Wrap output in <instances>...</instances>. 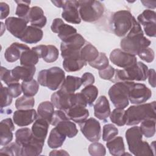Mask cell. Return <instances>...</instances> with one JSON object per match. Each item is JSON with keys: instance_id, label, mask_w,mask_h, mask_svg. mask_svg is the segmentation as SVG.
<instances>
[{"instance_id": "obj_48", "label": "cell", "mask_w": 156, "mask_h": 156, "mask_svg": "<svg viewBox=\"0 0 156 156\" xmlns=\"http://www.w3.org/2000/svg\"><path fill=\"white\" fill-rule=\"evenodd\" d=\"M12 96L9 92L7 87H4L1 83V108L6 107L10 105L12 102Z\"/></svg>"}, {"instance_id": "obj_1", "label": "cell", "mask_w": 156, "mask_h": 156, "mask_svg": "<svg viewBox=\"0 0 156 156\" xmlns=\"http://www.w3.org/2000/svg\"><path fill=\"white\" fill-rule=\"evenodd\" d=\"M151 41L144 36L141 25L134 20L132 28L125 37L121 39L120 46L122 51L136 55L143 49L148 48Z\"/></svg>"}, {"instance_id": "obj_55", "label": "cell", "mask_w": 156, "mask_h": 156, "mask_svg": "<svg viewBox=\"0 0 156 156\" xmlns=\"http://www.w3.org/2000/svg\"><path fill=\"white\" fill-rule=\"evenodd\" d=\"M74 105L86 107L88 104L83 94L80 92L74 94Z\"/></svg>"}, {"instance_id": "obj_51", "label": "cell", "mask_w": 156, "mask_h": 156, "mask_svg": "<svg viewBox=\"0 0 156 156\" xmlns=\"http://www.w3.org/2000/svg\"><path fill=\"white\" fill-rule=\"evenodd\" d=\"M138 55L141 60L147 63H151L153 62L155 58V53L154 50L149 47L141 51L138 54Z\"/></svg>"}, {"instance_id": "obj_44", "label": "cell", "mask_w": 156, "mask_h": 156, "mask_svg": "<svg viewBox=\"0 0 156 156\" xmlns=\"http://www.w3.org/2000/svg\"><path fill=\"white\" fill-rule=\"evenodd\" d=\"M21 146L17 143H11L0 149V154L18 156L21 155Z\"/></svg>"}, {"instance_id": "obj_36", "label": "cell", "mask_w": 156, "mask_h": 156, "mask_svg": "<svg viewBox=\"0 0 156 156\" xmlns=\"http://www.w3.org/2000/svg\"><path fill=\"white\" fill-rule=\"evenodd\" d=\"M156 119H147L143 121L140 125L142 134L146 138H152L155 133Z\"/></svg>"}, {"instance_id": "obj_10", "label": "cell", "mask_w": 156, "mask_h": 156, "mask_svg": "<svg viewBox=\"0 0 156 156\" xmlns=\"http://www.w3.org/2000/svg\"><path fill=\"white\" fill-rule=\"evenodd\" d=\"M79 124L82 133L88 140L91 142H96L100 140L101 127L97 119L90 118Z\"/></svg>"}, {"instance_id": "obj_5", "label": "cell", "mask_w": 156, "mask_h": 156, "mask_svg": "<svg viewBox=\"0 0 156 156\" xmlns=\"http://www.w3.org/2000/svg\"><path fill=\"white\" fill-rule=\"evenodd\" d=\"M65 79V73L62 69L53 66L49 69L41 70L37 76L40 85L55 91L60 88Z\"/></svg>"}, {"instance_id": "obj_39", "label": "cell", "mask_w": 156, "mask_h": 156, "mask_svg": "<svg viewBox=\"0 0 156 156\" xmlns=\"http://www.w3.org/2000/svg\"><path fill=\"white\" fill-rule=\"evenodd\" d=\"M110 119L112 123L118 126H123L126 123V110L122 108H115L110 114Z\"/></svg>"}, {"instance_id": "obj_35", "label": "cell", "mask_w": 156, "mask_h": 156, "mask_svg": "<svg viewBox=\"0 0 156 156\" xmlns=\"http://www.w3.org/2000/svg\"><path fill=\"white\" fill-rule=\"evenodd\" d=\"M32 137V130L28 127L19 129L15 132V142L21 147L29 142Z\"/></svg>"}, {"instance_id": "obj_40", "label": "cell", "mask_w": 156, "mask_h": 156, "mask_svg": "<svg viewBox=\"0 0 156 156\" xmlns=\"http://www.w3.org/2000/svg\"><path fill=\"white\" fill-rule=\"evenodd\" d=\"M137 21L143 26L151 23H156V13L152 10H144L138 16Z\"/></svg>"}, {"instance_id": "obj_43", "label": "cell", "mask_w": 156, "mask_h": 156, "mask_svg": "<svg viewBox=\"0 0 156 156\" xmlns=\"http://www.w3.org/2000/svg\"><path fill=\"white\" fill-rule=\"evenodd\" d=\"M91 67L99 70L107 68L109 65L108 58L104 52H99L98 57L93 62L88 63Z\"/></svg>"}, {"instance_id": "obj_33", "label": "cell", "mask_w": 156, "mask_h": 156, "mask_svg": "<svg viewBox=\"0 0 156 156\" xmlns=\"http://www.w3.org/2000/svg\"><path fill=\"white\" fill-rule=\"evenodd\" d=\"M66 136L71 138L76 136L78 133L76 125L70 120L62 121L55 126Z\"/></svg>"}, {"instance_id": "obj_13", "label": "cell", "mask_w": 156, "mask_h": 156, "mask_svg": "<svg viewBox=\"0 0 156 156\" xmlns=\"http://www.w3.org/2000/svg\"><path fill=\"white\" fill-rule=\"evenodd\" d=\"M74 94L59 90L52 94L51 101L55 108L66 111L74 105Z\"/></svg>"}, {"instance_id": "obj_42", "label": "cell", "mask_w": 156, "mask_h": 156, "mask_svg": "<svg viewBox=\"0 0 156 156\" xmlns=\"http://www.w3.org/2000/svg\"><path fill=\"white\" fill-rule=\"evenodd\" d=\"M35 99L33 97L23 95L16 99L15 101V107L17 110H27L34 107Z\"/></svg>"}, {"instance_id": "obj_26", "label": "cell", "mask_w": 156, "mask_h": 156, "mask_svg": "<svg viewBox=\"0 0 156 156\" xmlns=\"http://www.w3.org/2000/svg\"><path fill=\"white\" fill-rule=\"evenodd\" d=\"M36 68L35 66H17L12 69V73L13 77L18 80L28 81L33 79L35 73Z\"/></svg>"}, {"instance_id": "obj_16", "label": "cell", "mask_w": 156, "mask_h": 156, "mask_svg": "<svg viewBox=\"0 0 156 156\" xmlns=\"http://www.w3.org/2000/svg\"><path fill=\"white\" fill-rule=\"evenodd\" d=\"M27 23L28 22L23 18L12 16L5 20V26L13 36L20 39L27 27Z\"/></svg>"}, {"instance_id": "obj_19", "label": "cell", "mask_w": 156, "mask_h": 156, "mask_svg": "<svg viewBox=\"0 0 156 156\" xmlns=\"http://www.w3.org/2000/svg\"><path fill=\"white\" fill-rule=\"evenodd\" d=\"M111 113L109 102L105 96H101L94 105V115L98 119L107 122Z\"/></svg>"}, {"instance_id": "obj_62", "label": "cell", "mask_w": 156, "mask_h": 156, "mask_svg": "<svg viewBox=\"0 0 156 156\" xmlns=\"http://www.w3.org/2000/svg\"><path fill=\"white\" fill-rule=\"evenodd\" d=\"M51 2L58 8H62L65 3V1H52Z\"/></svg>"}, {"instance_id": "obj_22", "label": "cell", "mask_w": 156, "mask_h": 156, "mask_svg": "<svg viewBox=\"0 0 156 156\" xmlns=\"http://www.w3.org/2000/svg\"><path fill=\"white\" fill-rule=\"evenodd\" d=\"M29 20L31 26L40 29L44 27L47 22V19L44 15L43 9L38 6H34L30 8Z\"/></svg>"}, {"instance_id": "obj_52", "label": "cell", "mask_w": 156, "mask_h": 156, "mask_svg": "<svg viewBox=\"0 0 156 156\" xmlns=\"http://www.w3.org/2000/svg\"><path fill=\"white\" fill-rule=\"evenodd\" d=\"M115 69L109 65L107 68L99 71V76L102 79L110 81L115 74Z\"/></svg>"}, {"instance_id": "obj_61", "label": "cell", "mask_w": 156, "mask_h": 156, "mask_svg": "<svg viewBox=\"0 0 156 156\" xmlns=\"http://www.w3.org/2000/svg\"><path fill=\"white\" fill-rule=\"evenodd\" d=\"M141 2L143 4V5L146 7L154 9L155 8V1H141Z\"/></svg>"}, {"instance_id": "obj_49", "label": "cell", "mask_w": 156, "mask_h": 156, "mask_svg": "<svg viewBox=\"0 0 156 156\" xmlns=\"http://www.w3.org/2000/svg\"><path fill=\"white\" fill-rule=\"evenodd\" d=\"M59 55L58 49L54 45H48V52L45 57L43 59L47 63H52L55 62Z\"/></svg>"}, {"instance_id": "obj_2", "label": "cell", "mask_w": 156, "mask_h": 156, "mask_svg": "<svg viewBox=\"0 0 156 156\" xmlns=\"http://www.w3.org/2000/svg\"><path fill=\"white\" fill-rule=\"evenodd\" d=\"M129 151L136 156L154 155L151 145L143 141V134L140 127L133 126L128 129L125 133Z\"/></svg>"}, {"instance_id": "obj_34", "label": "cell", "mask_w": 156, "mask_h": 156, "mask_svg": "<svg viewBox=\"0 0 156 156\" xmlns=\"http://www.w3.org/2000/svg\"><path fill=\"white\" fill-rule=\"evenodd\" d=\"M39 56L32 49L24 51L21 54L20 57V64L22 66H35L39 60Z\"/></svg>"}, {"instance_id": "obj_29", "label": "cell", "mask_w": 156, "mask_h": 156, "mask_svg": "<svg viewBox=\"0 0 156 156\" xmlns=\"http://www.w3.org/2000/svg\"><path fill=\"white\" fill-rule=\"evenodd\" d=\"M87 63L80 57H67L63 60V67L67 72H75L80 70Z\"/></svg>"}, {"instance_id": "obj_54", "label": "cell", "mask_w": 156, "mask_h": 156, "mask_svg": "<svg viewBox=\"0 0 156 156\" xmlns=\"http://www.w3.org/2000/svg\"><path fill=\"white\" fill-rule=\"evenodd\" d=\"M82 85L85 87L93 85L95 82L94 76L93 74L89 72L85 73L81 77Z\"/></svg>"}, {"instance_id": "obj_25", "label": "cell", "mask_w": 156, "mask_h": 156, "mask_svg": "<svg viewBox=\"0 0 156 156\" xmlns=\"http://www.w3.org/2000/svg\"><path fill=\"white\" fill-rule=\"evenodd\" d=\"M49 122L46 120L39 118L37 119L32 126V132L33 136L42 141H45L47 136Z\"/></svg>"}, {"instance_id": "obj_50", "label": "cell", "mask_w": 156, "mask_h": 156, "mask_svg": "<svg viewBox=\"0 0 156 156\" xmlns=\"http://www.w3.org/2000/svg\"><path fill=\"white\" fill-rule=\"evenodd\" d=\"M65 120H69L65 112L62 110H57L54 111L50 124H51L52 126H55L60 122L62 121H65Z\"/></svg>"}, {"instance_id": "obj_28", "label": "cell", "mask_w": 156, "mask_h": 156, "mask_svg": "<svg viewBox=\"0 0 156 156\" xmlns=\"http://www.w3.org/2000/svg\"><path fill=\"white\" fill-rule=\"evenodd\" d=\"M82 85V83L80 77L67 76L60 90L68 93H74L76 90L80 88Z\"/></svg>"}, {"instance_id": "obj_27", "label": "cell", "mask_w": 156, "mask_h": 156, "mask_svg": "<svg viewBox=\"0 0 156 156\" xmlns=\"http://www.w3.org/2000/svg\"><path fill=\"white\" fill-rule=\"evenodd\" d=\"M106 146L111 155L121 156L125 152V146L122 136H115L107 141Z\"/></svg>"}, {"instance_id": "obj_14", "label": "cell", "mask_w": 156, "mask_h": 156, "mask_svg": "<svg viewBox=\"0 0 156 156\" xmlns=\"http://www.w3.org/2000/svg\"><path fill=\"white\" fill-rule=\"evenodd\" d=\"M51 29L57 34L62 41H65L77 34V30L73 26L65 24L61 18H55L52 23Z\"/></svg>"}, {"instance_id": "obj_30", "label": "cell", "mask_w": 156, "mask_h": 156, "mask_svg": "<svg viewBox=\"0 0 156 156\" xmlns=\"http://www.w3.org/2000/svg\"><path fill=\"white\" fill-rule=\"evenodd\" d=\"M99 54L96 48L87 41L80 51V58L87 63L94 61L98 57Z\"/></svg>"}, {"instance_id": "obj_47", "label": "cell", "mask_w": 156, "mask_h": 156, "mask_svg": "<svg viewBox=\"0 0 156 156\" xmlns=\"http://www.w3.org/2000/svg\"><path fill=\"white\" fill-rule=\"evenodd\" d=\"M0 77L1 80L3 81L7 86L12 83L18 82L19 81L13 77L12 73V70L8 69L4 66L1 67Z\"/></svg>"}, {"instance_id": "obj_7", "label": "cell", "mask_w": 156, "mask_h": 156, "mask_svg": "<svg viewBox=\"0 0 156 156\" xmlns=\"http://www.w3.org/2000/svg\"><path fill=\"white\" fill-rule=\"evenodd\" d=\"M78 10L81 20L85 22H94L100 19L104 12V6L99 1H77Z\"/></svg>"}, {"instance_id": "obj_32", "label": "cell", "mask_w": 156, "mask_h": 156, "mask_svg": "<svg viewBox=\"0 0 156 156\" xmlns=\"http://www.w3.org/2000/svg\"><path fill=\"white\" fill-rule=\"evenodd\" d=\"M66 137L64 134L55 127L50 132L48 140V145L52 149L58 148L63 145Z\"/></svg>"}, {"instance_id": "obj_46", "label": "cell", "mask_w": 156, "mask_h": 156, "mask_svg": "<svg viewBox=\"0 0 156 156\" xmlns=\"http://www.w3.org/2000/svg\"><path fill=\"white\" fill-rule=\"evenodd\" d=\"M88 152L92 156H104L106 154L104 146L98 141L92 142L88 146Z\"/></svg>"}, {"instance_id": "obj_4", "label": "cell", "mask_w": 156, "mask_h": 156, "mask_svg": "<svg viewBox=\"0 0 156 156\" xmlns=\"http://www.w3.org/2000/svg\"><path fill=\"white\" fill-rule=\"evenodd\" d=\"M148 67L141 62H137L135 65L124 68L116 69L110 80L113 83L124 81H144L147 78Z\"/></svg>"}, {"instance_id": "obj_45", "label": "cell", "mask_w": 156, "mask_h": 156, "mask_svg": "<svg viewBox=\"0 0 156 156\" xmlns=\"http://www.w3.org/2000/svg\"><path fill=\"white\" fill-rule=\"evenodd\" d=\"M118 134V129L113 124H107L104 126L102 130V140L108 141Z\"/></svg>"}, {"instance_id": "obj_24", "label": "cell", "mask_w": 156, "mask_h": 156, "mask_svg": "<svg viewBox=\"0 0 156 156\" xmlns=\"http://www.w3.org/2000/svg\"><path fill=\"white\" fill-rule=\"evenodd\" d=\"M65 112L69 120L79 124L85 121L89 116L88 109L78 105H74Z\"/></svg>"}, {"instance_id": "obj_23", "label": "cell", "mask_w": 156, "mask_h": 156, "mask_svg": "<svg viewBox=\"0 0 156 156\" xmlns=\"http://www.w3.org/2000/svg\"><path fill=\"white\" fill-rule=\"evenodd\" d=\"M43 36V30L38 27L28 26L20 40L28 44H35L41 40Z\"/></svg>"}, {"instance_id": "obj_15", "label": "cell", "mask_w": 156, "mask_h": 156, "mask_svg": "<svg viewBox=\"0 0 156 156\" xmlns=\"http://www.w3.org/2000/svg\"><path fill=\"white\" fill-rule=\"evenodd\" d=\"M77 1H66L62 7V17L66 22L78 24L81 22V18L78 10Z\"/></svg>"}, {"instance_id": "obj_12", "label": "cell", "mask_w": 156, "mask_h": 156, "mask_svg": "<svg viewBox=\"0 0 156 156\" xmlns=\"http://www.w3.org/2000/svg\"><path fill=\"white\" fill-rule=\"evenodd\" d=\"M110 60L113 64L122 68L130 67L137 62L135 55L118 48L115 49L111 52Z\"/></svg>"}, {"instance_id": "obj_21", "label": "cell", "mask_w": 156, "mask_h": 156, "mask_svg": "<svg viewBox=\"0 0 156 156\" xmlns=\"http://www.w3.org/2000/svg\"><path fill=\"white\" fill-rule=\"evenodd\" d=\"M44 141L37 139L34 136L31 140L21 147L20 156L39 155L43 151Z\"/></svg>"}, {"instance_id": "obj_6", "label": "cell", "mask_w": 156, "mask_h": 156, "mask_svg": "<svg viewBox=\"0 0 156 156\" xmlns=\"http://www.w3.org/2000/svg\"><path fill=\"white\" fill-rule=\"evenodd\" d=\"M133 82V81L118 82L110 88L108 94L116 108L124 109L129 105V90Z\"/></svg>"}, {"instance_id": "obj_9", "label": "cell", "mask_w": 156, "mask_h": 156, "mask_svg": "<svg viewBox=\"0 0 156 156\" xmlns=\"http://www.w3.org/2000/svg\"><path fill=\"white\" fill-rule=\"evenodd\" d=\"M85 38L80 34H76L60 44L61 55L65 58L67 57H80V51L85 44Z\"/></svg>"}, {"instance_id": "obj_8", "label": "cell", "mask_w": 156, "mask_h": 156, "mask_svg": "<svg viewBox=\"0 0 156 156\" xmlns=\"http://www.w3.org/2000/svg\"><path fill=\"white\" fill-rule=\"evenodd\" d=\"M135 19L130 12L127 10H121L114 13L112 18L114 34L119 37L126 35L132 28Z\"/></svg>"}, {"instance_id": "obj_37", "label": "cell", "mask_w": 156, "mask_h": 156, "mask_svg": "<svg viewBox=\"0 0 156 156\" xmlns=\"http://www.w3.org/2000/svg\"><path fill=\"white\" fill-rule=\"evenodd\" d=\"M21 88L24 95L33 97L38 93L39 83L34 79L28 81H23L21 83Z\"/></svg>"}, {"instance_id": "obj_31", "label": "cell", "mask_w": 156, "mask_h": 156, "mask_svg": "<svg viewBox=\"0 0 156 156\" xmlns=\"http://www.w3.org/2000/svg\"><path fill=\"white\" fill-rule=\"evenodd\" d=\"M54 107L52 102L46 101L41 102L37 108L38 116L46 120L50 124L54 112Z\"/></svg>"}, {"instance_id": "obj_38", "label": "cell", "mask_w": 156, "mask_h": 156, "mask_svg": "<svg viewBox=\"0 0 156 156\" xmlns=\"http://www.w3.org/2000/svg\"><path fill=\"white\" fill-rule=\"evenodd\" d=\"M15 2L17 4L15 15L19 18L26 20L29 23V14L30 10L29 5L30 1H15Z\"/></svg>"}, {"instance_id": "obj_59", "label": "cell", "mask_w": 156, "mask_h": 156, "mask_svg": "<svg viewBox=\"0 0 156 156\" xmlns=\"http://www.w3.org/2000/svg\"><path fill=\"white\" fill-rule=\"evenodd\" d=\"M149 83L153 88L155 87V71L154 69H150L148 70L147 74Z\"/></svg>"}, {"instance_id": "obj_17", "label": "cell", "mask_w": 156, "mask_h": 156, "mask_svg": "<svg viewBox=\"0 0 156 156\" xmlns=\"http://www.w3.org/2000/svg\"><path fill=\"white\" fill-rule=\"evenodd\" d=\"M38 113L33 108L27 110H18L14 112L13 122L20 127L29 126L37 119Z\"/></svg>"}, {"instance_id": "obj_3", "label": "cell", "mask_w": 156, "mask_h": 156, "mask_svg": "<svg viewBox=\"0 0 156 156\" xmlns=\"http://www.w3.org/2000/svg\"><path fill=\"white\" fill-rule=\"evenodd\" d=\"M155 108V101L130 106L126 110V124L134 126L147 119H156Z\"/></svg>"}, {"instance_id": "obj_53", "label": "cell", "mask_w": 156, "mask_h": 156, "mask_svg": "<svg viewBox=\"0 0 156 156\" xmlns=\"http://www.w3.org/2000/svg\"><path fill=\"white\" fill-rule=\"evenodd\" d=\"M7 88L9 93L12 96V98H17L22 93V88L21 84L20 83H13L7 86Z\"/></svg>"}, {"instance_id": "obj_11", "label": "cell", "mask_w": 156, "mask_h": 156, "mask_svg": "<svg viewBox=\"0 0 156 156\" xmlns=\"http://www.w3.org/2000/svg\"><path fill=\"white\" fill-rule=\"evenodd\" d=\"M152 96L151 90L143 83L132 84L129 93V100L133 104H140L146 102Z\"/></svg>"}, {"instance_id": "obj_58", "label": "cell", "mask_w": 156, "mask_h": 156, "mask_svg": "<svg viewBox=\"0 0 156 156\" xmlns=\"http://www.w3.org/2000/svg\"><path fill=\"white\" fill-rule=\"evenodd\" d=\"M0 10H1V20H4L7 17L10 13L9 5L3 2H0Z\"/></svg>"}, {"instance_id": "obj_41", "label": "cell", "mask_w": 156, "mask_h": 156, "mask_svg": "<svg viewBox=\"0 0 156 156\" xmlns=\"http://www.w3.org/2000/svg\"><path fill=\"white\" fill-rule=\"evenodd\" d=\"M80 92L85 96L87 104L89 106H91L93 105L98 95V88L93 85L85 87V88H83Z\"/></svg>"}, {"instance_id": "obj_60", "label": "cell", "mask_w": 156, "mask_h": 156, "mask_svg": "<svg viewBox=\"0 0 156 156\" xmlns=\"http://www.w3.org/2000/svg\"><path fill=\"white\" fill-rule=\"evenodd\" d=\"M49 155H69V154L63 149L53 150L49 153Z\"/></svg>"}, {"instance_id": "obj_20", "label": "cell", "mask_w": 156, "mask_h": 156, "mask_svg": "<svg viewBox=\"0 0 156 156\" xmlns=\"http://www.w3.org/2000/svg\"><path fill=\"white\" fill-rule=\"evenodd\" d=\"M29 49V47L25 44L18 42L13 43L5 51L4 57L8 62H15L18 59H20L23 52Z\"/></svg>"}, {"instance_id": "obj_57", "label": "cell", "mask_w": 156, "mask_h": 156, "mask_svg": "<svg viewBox=\"0 0 156 156\" xmlns=\"http://www.w3.org/2000/svg\"><path fill=\"white\" fill-rule=\"evenodd\" d=\"M32 49L37 53L40 58L43 59L45 57L48 52V45L40 44L35 47H32Z\"/></svg>"}, {"instance_id": "obj_56", "label": "cell", "mask_w": 156, "mask_h": 156, "mask_svg": "<svg viewBox=\"0 0 156 156\" xmlns=\"http://www.w3.org/2000/svg\"><path fill=\"white\" fill-rule=\"evenodd\" d=\"M144 31L146 35L150 37L156 36V23H151L143 26Z\"/></svg>"}, {"instance_id": "obj_18", "label": "cell", "mask_w": 156, "mask_h": 156, "mask_svg": "<svg viewBox=\"0 0 156 156\" xmlns=\"http://www.w3.org/2000/svg\"><path fill=\"white\" fill-rule=\"evenodd\" d=\"M10 118H5L0 122V144L4 146L13 140V131L15 130V126Z\"/></svg>"}]
</instances>
